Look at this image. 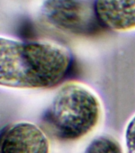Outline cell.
<instances>
[{
  "label": "cell",
  "instance_id": "3",
  "mask_svg": "<svg viewBox=\"0 0 135 153\" xmlns=\"http://www.w3.org/2000/svg\"><path fill=\"white\" fill-rule=\"evenodd\" d=\"M0 153H50L49 141L38 125L15 122L0 131Z\"/></svg>",
  "mask_w": 135,
  "mask_h": 153
},
{
  "label": "cell",
  "instance_id": "5",
  "mask_svg": "<svg viewBox=\"0 0 135 153\" xmlns=\"http://www.w3.org/2000/svg\"><path fill=\"white\" fill-rule=\"evenodd\" d=\"M84 153H124L116 139L109 135L100 136L93 140Z\"/></svg>",
  "mask_w": 135,
  "mask_h": 153
},
{
  "label": "cell",
  "instance_id": "6",
  "mask_svg": "<svg viewBox=\"0 0 135 153\" xmlns=\"http://www.w3.org/2000/svg\"><path fill=\"white\" fill-rule=\"evenodd\" d=\"M125 143L127 153H135V115L129 120L125 129Z\"/></svg>",
  "mask_w": 135,
  "mask_h": 153
},
{
  "label": "cell",
  "instance_id": "1",
  "mask_svg": "<svg viewBox=\"0 0 135 153\" xmlns=\"http://www.w3.org/2000/svg\"><path fill=\"white\" fill-rule=\"evenodd\" d=\"M71 62L69 50L57 43L0 36V87L47 89L60 83Z\"/></svg>",
  "mask_w": 135,
  "mask_h": 153
},
{
  "label": "cell",
  "instance_id": "2",
  "mask_svg": "<svg viewBox=\"0 0 135 153\" xmlns=\"http://www.w3.org/2000/svg\"><path fill=\"white\" fill-rule=\"evenodd\" d=\"M103 115L100 97L84 84L68 82L55 94L44 121L58 140L72 142L91 133Z\"/></svg>",
  "mask_w": 135,
  "mask_h": 153
},
{
  "label": "cell",
  "instance_id": "4",
  "mask_svg": "<svg viewBox=\"0 0 135 153\" xmlns=\"http://www.w3.org/2000/svg\"><path fill=\"white\" fill-rule=\"evenodd\" d=\"M95 12L99 21L111 30H135V0H95Z\"/></svg>",
  "mask_w": 135,
  "mask_h": 153
}]
</instances>
